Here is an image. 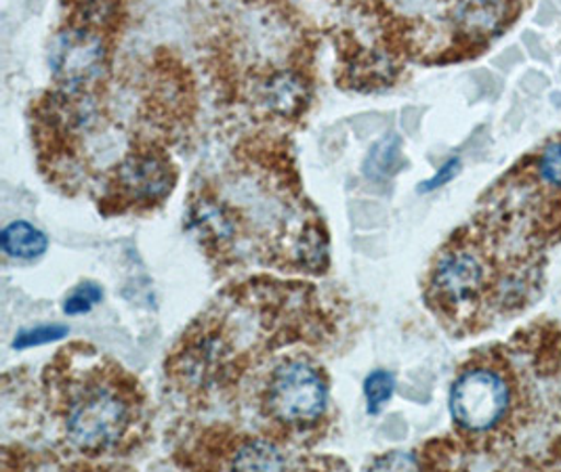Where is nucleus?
<instances>
[{
    "label": "nucleus",
    "mask_w": 561,
    "mask_h": 472,
    "mask_svg": "<svg viewBox=\"0 0 561 472\" xmlns=\"http://www.w3.org/2000/svg\"><path fill=\"white\" fill-rule=\"evenodd\" d=\"M128 426L125 399L107 387H91L70 405L66 430L82 451L100 453L114 448Z\"/></svg>",
    "instance_id": "7ed1b4c3"
},
{
    "label": "nucleus",
    "mask_w": 561,
    "mask_h": 472,
    "mask_svg": "<svg viewBox=\"0 0 561 472\" xmlns=\"http://www.w3.org/2000/svg\"><path fill=\"white\" fill-rule=\"evenodd\" d=\"M107 45L93 25L72 24L53 38L49 66L53 78L68 91H89L107 70Z\"/></svg>",
    "instance_id": "20e7f679"
},
{
    "label": "nucleus",
    "mask_w": 561,
    "mask_h": 472,
    "mask_svg": "<svg viewBox=\"0 0 561 472\" xmlns=\"http://www.w3.org/2000/svg\"><path fill=\"white\" fill-rule=\"evenodd\" d=\"M492 290H503L496 279L492 252L471 238H459L442 250L432 274V297L446 313L476 311Z\"/></svg>",
    "instance_id": "f03ea898"
},
{
    "label": "nucleus",
    "mask_w": 561,
    "mask_h": 472,
    "mask_svg": "<svg viewBox=\"0 0 561 472\" xmlns=\"http://www.w3.org/2000/svg\"><path fill=\"white\" fill-rule=\"evenodd\" d=\"M68 332H70L68 325H41V327H32V330H22L13 341V347L30 348L49 345V343L61 341L64 336H68Z\"/></svg>",
    "instance_id": "f3484780"
},
{
    "label": "nucleus",
    "mask_w": 561,
    "mask_h": 472,
    "mask_svg": "<svg viewBox=\"0 0 561 472\" xmlns=\"http://www.w3.org/2000/svg\"><path fill=\"white\" fill-rule=\"evenodd\" d=\"M400 162H402V141L398 135H387L370 148L362 169L368 179L383 181L398 171Z\"/></svg>",
    "instance_id": "ddd939ff"
},
{
    "label": "nucleus",
    "mask_w": 561,
    "mask_h": 472,
    "mask_svg": "<svg viewBox=\"0 0 561 472\" xmlns=\"http://www.w3.org/2000/svg\"><path fill=\"white\" fill-rule=\"evenodd\" d=\"M297 254L307 269H320L327 265L329 256V246L327 238L318 227H307L306 231L299 235L297 242Z\"/></svg>",
    "instance_id": "4468645a"
},
{
    "label": "nucleus",
    "mask_w": 561,
    "mask_h": 472,
    "mask_svg": "<svg viewBox=\"0 0 561 472\" xmlns=\"http://www.w3.org/2000/svg\"><path fill=\"white\" fill-rule=\"evenodd\" d=\"M519 410V382L501 359L478 361L459 373L450 391V414L465 435L490 437L505 428Z\"/></svg>",
    "instance_id": "f257e3e1"
},
{
    "label": "nucleus",
    "mask_w": 561,
    "mask_h": 472,
    "mask_svg": "<svg viewBox=\"0 0 561 472\" xmlns=\"http://www.w3.org/2000/svg\"><path fill=\"white\" fill-rule=\"evenodd\" d=\"M270 412L288 424L316 423L329 401L322 373L306 361H288L270 380Z\"/></svg>",
    "instance_id": "39448f33"
},
{
    "label": "nucleus",
    "mask_w": 561,
    "mask_h": 472,
    "mask_svg": "<svg viewBox=\"0 0 561 472\" xmlns=\"http://www.w3.org/2000/svg\"><path fill=\"white\" fill-rule=\"evenodd\" d=\"M524 0H446V18L467 49L485 47L522 13Z\"/></svg>",
    "instance_id": "0eeeda50"
},
{
    "label": "nucleus",
    "mask_w": 561,
    "mask_h": 472,
    "mask_svg": "<svg viewBox=\"0 0 561 472\" xmlns=\"http://www.w3.org/2000/svg\"><path fill=\"white\" fill-rule=\"evenodd\" d=\"M460 173V160L459 158H450L446 164H442L439 169H437V173L430 179V181H425L421 187H419V192H423V194H430V192H435V189H439V187H444L446 183H450L457 174Z\"/></svg>",
    "instance_id": "a211bd4d"
},
{
    "label": "nucleus",
    "mask_w": 561,
    "mask_h": 472,
    "mask_svg": "<svg viewBox=\"0 0 561 472\" xmlns=\"http://www.w3.org/2000/svg\"><path fill=\"white\" fill-rule=\"evenodd\" d=\"M102 286H98V284H93V281L80 284L77 290L64 302V313H68V315L89 313L98 302H102Z\"/></svg>",
    "instance_id": "dca6fc26"
},
{
    "label": "nucleus",
    "mask_w": 561,
    "mask_h": 472,
    "mask_svg": "<svg viewBox=\"0 0 561 472\" xmlns=\"http://www.w3.org/2000/svg\"><path fill=\"white\" fill-rule=\"evenodd\" d=\"M190 219L206 242L226 244L233 240L238 231V223L230 208L210 196L194 199V204L190 206Z\"/></svg>",
    "instance_id": "1a4fd4ad"
},
{
    "label": "nucleus",
    "mask_w": 561,
    "mask_h": 472,
    "mask_svg": "<svg viewBox=\"0 0 561 472\" xmlns=\"http://www.w3.org/2000/svg\"><path fill=\"white\" fill-rule=\"evenodd\" d=\"M178 183V171L162 151H133L116 166L112 192L123 204L153 206Z\"/></svg>",
    "instance_id": "423d86ee"
},
{
    "label": "nucleus",
    "mask_w": 561,
    "mask_h": 472,
    "mask_svg": "<svg viewBox=\"0 0 561 472\" xmlns=\"http://www.w3.org/2000/svg\"><path fill=\"white\" fill-rule=\"evenodd\" d=\"M231 467L236 471H282L286 467V460L276 446L263 439H255L238 449V453L231 460Z\"/></svg>",
    "instance_id": "f8f14e48"
},
{
    "label": "nucleus",
    "mask_w": 561,
    "mask_h": 472,
    "mask_svg": "<svg viewBox=\"0 0 561 472\" xmlns=\"http://www.w3.org/2000/svg\"><path fill=\"white\" fill-rule=\"evenodd\" d=\"M0 246L2 252L18 261H34L43 256L49 246V240L45 231L34 227L27 221H13L7 225L0 233Z\"/></svg>",
    "instance_id": "9d476101"
},
{
    "label": "nucleus",
    "mask_w": 561,
    "mask_h": 472,
    "mask_svg": "<svg viewBox=\"0 0 561 472\" xmlns=\"http://www.w3.org/2000/svg\"><path fill=\"white\" fill-rule=\"evenodd\" d=\"M396 391V378L387 370H375L364 382V398L370 414H379Z\"/></svg>",
    "instance_id": "2eb2a0df"
},
{
    "label": "nucleus",
    "mask_w": 561,
    "mask_h": 472,
    "mask_svg": "<svg viewBox=\"0 0 561 472\" xmlns=\"http://www.w3.org/2000/svg\"><path fill=\"white\" fill-rule=\"evenodd\" d=\"M259 100L272 114L293 118L304 112L309 100V87L306 78L293 70L276 72L259 87Z\"/></svg>",
    "instance_id": "6e6552de"
},
{
    "label": "nucleus",
    "mask_w": 561,
    "mask_h": 472,
    "mask_svg": "<svg viewBox=\"0 0 561 472\" xmlns=\"http://www.w3.org/2000/svg\"><path fill=\"white\" fill-rule=\"evenodd\" d=\"M373 469H387V471H404V469H416V460L404 453H389L381 460L373 462Z\"/></svg>",
    "instance_id": "6ab92c4d"
},
{
    "label": "nucleus",
    "mask_w": 561,
    "mask_h": 472,
    "mask_svg": "<svg viewBox=\"0 0 561 472\" xmlns=\"http://www.w3.org/2000/svg\"><path fill=\"white\" fill-rule=\"evenodd\" d=\"M530 179L553 198L561 199V137L551 139L530 160Z\"/></svg>",
    "instance_id": "9b49d317"
}]
</instances>
